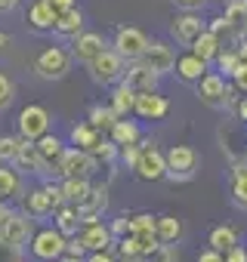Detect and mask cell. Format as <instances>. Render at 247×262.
<instances>
[{"instance_id": "74e56055", "label": "cell", "mask_w": 247, "mask_h": 262, "mask_svg": "<svg viewBox=\"0 0 247 262\" xmlns=\"http://www.w3.org/2000/svg\"><path fill=\"white\" fill-rule=\"evenodd\" d=\"M117 253H120V256H133V259H142V247H139V237H136V234H123V237H117Z\"/></svg>"}, {"instance_id": "7c38bea8", "label": "cell", "mask_w": 247, "mask_h": 262, "mask_svg": "<svg viewBox=\"0 0 247 262\" xmlns=\"http://www.w3.org/2000/svg\"><path fill=\"white\" fill-rule=\"evenodd\" d=\"M31 234V222H28V213H10L4 222H0V244L10 247V250H19Z\"/></svg>"}, {"instance_id": "d6a6232c", "label": "cell", "mask_w": 247, "mask_h": 262, "mask_svg": "<svg viewBox=\"0 0 247 262\" xmlns=\"http://www.w3.org/2000/svg\"><path fill=\"white\" fill-rule=\"evenodd\" d=\"M117 117H120V114H117L111 105H93L90 114H87V120H90L96 129H102V133H108V129L117 123Z\"/></svg>"}, {"instance_id": "7a4b0ae2", "label": "cell", "mask_w": 247, "mask_h": 262, "mask_svg": "<svg viewBox=\"0 0 247 262\" xmlns=\"http://www.w3.org/2000/svg\"><path fill=\"white\" fill-rule=\"evenodd\" d=\"M195 96L210 105V108H232L235 102V86L225 80V74L219 71H207L198 83H195Z\"/></svg>"}, {"instance_id": "ac0fdd59", "label": "cell", "mask_w": 247, "mask_h": 262, "mask_svg": "<svg viewBox=\"0 0 247 262\" xmlns=\"http://www.w3.org/2000/svg\"><path fill=\"white\" fill-rule=\"evenodd\" d=\"M84 247H87V253H93V250H108V244L114 241V234H111V225H105V222H93V225H80V231L74 234Z\"/></svg>"}, {"instance_id": "2e32d148", "label": "cell", "mask_w": 247, "mask_h": 262, "mask_svg": "<svg viewBox=\"0 0 247 262\" xmlns=\"http://www.w3.org/2000/svg\"><path fill=\"white\" fill-rule=\"evenodd\" d=\"M105 210H108V185H93L90 198L77 207L80 225H93V222H99Z\"/></svg>"}, {"instance_id": "4fadbf2b", "label": "cell", "mask_w": 247, "mask_h": 262, "mask_svg": "<svg viewBox=\"0 0 247 262\" xmlns=\"http://www.w3.org/2000/svg\"><path fill=\"white\" fill-rule=\"evenodd\" d=\"M136 62H142L146 68H152L155 74L164 77V74L173 71V65H176V53H173L170 43H164V40H152V43L146 47V53H142Z\"/></svg>"}, {"instance_id": "bcb514c9", "label": "cell", "mask_w": 247, "mask_h": 262, "mask_svg": "<svg viewBox=\"0 0 247 262\" xmlns=\"http://www.w3.org/2000/svg\"><path fill=\"white\" fill-rule=\"evenodd\" d=\"M87 262H117V256H114L111 250H93V253L87 256Z\"/></svg>"}, {"instance_id": "f907efd6", "label": "cell", "mask_w": 247, "mask_h": 262, "mask_svg": "<svg viewBox=\"0 0 247 262\" xmlns=\"http://www.w3.org/2000/svg\"><path fill=\"white\" fill-rule=\"evenodd\" d=\"M173 4H176L179 10H204L207 0H173Z\"/></svg>"}, {"instance_id": "9c48e42d", "label": "cell", "mask_w": 247, "mask_h": 262, "mask_svg": "<svg viewBox=\"0 0 247 262\" xmlns=\"http://www.w3.org/2000/svg\"><path fill=\"white\" fill-rule=\"evenodd\" d=\"M16 129L22 139L37 142L44 133H50V111L44 105H25L16 117Z\"/></svg>"}, {"instance_id": "c3c4849f", "label": "cell", "mask_w": 247, "mask_h": 262, "mask_svg": "<svg viewBox=\"0 0 247 262\" xmlns=\"http://www.w3.org/2000/svg\"><path fill=\"white\" fill-rule=\"evenodd\" d=\"M225 262H247V250L238 244V247H232L229 253H225Z\"/></svg>"}, {"instance_id": "ba28073f", "label": "cell", "mask_w": 247, "mask_h": 262, "mask_svg": "<svg viewBox=\"0 0 247 262\" xmlns=\"http://www.w3.org/2000/svg\"><path fill=\"white\" fill-rule=\"evenodd\" d=\"M204 31H207V22L198 16V10H179V13L170 19V37H173L179 47H192Z\"/></svg>"}, {"instance_id": "b9f144b4", "label": "cell", "mask_w": 247, "mask_h": 262, "mask_svg": "<svg viewBox=\"0 0 247 262\" xmlns=\"http://www.w3.org/2000/svg\"><path fill=\"white\" fill-rule=\"evenodd\" d=\"M139 148H142L139 142H136V145H120V155H117V158L133 170V167H136V161H139Z\"/></svg>"}, {"instance_id": "60d3db41", "label": "cell", "mask_w": 247, "mask_h": 262, "mask_svg": "<svg viewBox=\"0 0 247 262\" xmlns=\"http://www.w3.org/2000/svg\"><path fill=\"white\" fill-rule=\"evenodd\" d=\"M232 204L247 210V176H235L232 179Z\"/></svg>"}, {"instance_id": "8d00e7d4", "label": "cell", "mask_w": 247, "mask_h": 262, "mask_svg": "<svg viewBox=\"0 0 247 262\" xmlns=\"http://www.w3.org/2000/svg\"><path fill=\"white\" fill-rule=\"evenodd\" d=\"M238 65H241V56H238V50H219V56H216V68H219V74L232 77Z\"/></svg>"}, {"instance_id": "f6af8a7d", "label": "cell", "mask_w": 247, "mask_h": 262, "mask_svg": "<svg viewBox=\"0 0 247 262\" xmlns=\"http://www.w3.org/2000/svg\"><path fill=\"white\" fill-rule=\"evenodd\" d=\"M195 262H225V253H219V250L207 247V250H201V253H198V259H195Z\"/></svg>"}, {"instance_id": "f1b7e54d", "label": "cell", "mask_w": 247, "mask_h": 262, "mask_svg": "<svg viewBox=\"0 0 247 262\" xmlns=\"http://www.w3.org/2000/svg\"><path fill=\"white\" fill-rule=\"evenodd\" d=\"M34 145H37L40 158H44V161H47L50 167H56V164H59V158L65 155V142H62L59 136H50V133H44V136H40V139H37Z\"/></svg>"}, {"instance_id": "e575fe53", "label": "cell", "mask_w": 247, "mask_h": 262, "mask_svg": "<svg viewBox=\"0 0 247 262\" xmlns=\"http://www.w3.org/2000/svg\"><path fill=\"white\" fill-rule=\"evenodd\" d=\"M22 136H0V164H16L19 151H22Z\"/></svg>"}, {"instance_id": "8fae6325", "label": "cell", "mask_w": 247, "mask_h": 262, "mask_svg": "<svg viewBox=\"0 0 247 262\" xmlns=\"http://www.w3.org/2000/svg\"><path fill=\"white\" fill-rule=\"evenodd\" d=\"M198 170V151L189 145H173L167 151V176L173 182H189Z\"/></svg>"}, {"instance_id": "4316f807", "label": "cell", "mask_w": 247, "mask_h": 262, "mask_svg": "<svg viewBox=\"0 0 247 262\" xmlns=\"http://www.w3.org/2000/svg\"><path fill=\"white\" fill-rule=\"evenodd\" d=\"M207 244L219 253H229L232 247H238V228L235 225H216V228H210Z\"/></svg>"}, {"instance_id": "ee69618b", "label": "cell", "mask_w": 247, "mask_h": 262, "mask_svg": "<svg viewBox=\"0 0 247 262\" xmlns=\"http://www.w3.org/2000/svg\"><path fill=\"white\" fill-rule=\"evenodd\" d=\"M111 234H114V237L130 234V216H117V219L111 222Z\"/></svg>"}, {"instance_id": "836d02e7", "label": "cell", "mask_w": 247, "mask_h": 262, "mask_svg": "<svg viewBox=\"0 0 247 262\" xmlns=\"http://www.w3.org/2000/svg\"><path fill=\"white\" fill-rule=\"evenodd\" d=\"M225 16L235 25V31L244 37L247 34V0H225Z\"/></svg>"}, {"instance_id": "1f68e13d", "label": "cell", "mask_w": 247, "mask_h": 262, "mask_svg": "<svg viewBox=\"0 0 247 262\" xmlns=\"http://www.w3.org/2000/svg\"><path fill=\"white\" fill-rule=\"evenodd\" d=\"M155 231H158V237H161V244H176L179 237H182V222L176 219V216H170V213H164V216H158V225H155Z\"/></svg>"}, {"instance_id": "d6986e66", "label": "cell", "mask_w": 247, "mask_h": 262, "mask_svg": "<svg viewBox=\"0 0 247 262\" xmlns=\"http://www.w3.org/2000/svg\"><path fill=\"white\" fill-rule=\"evenodd\" d=\"M158 80H161V74H155V71L146 68L142 62H133V65L127 68V74H123V83H130L136 93H152V90H158Z\"/></svg>"}, {"instance_id": "83f0119b", "label": "cell", "mask_w": 247, "mask_h": 262, "mask_svg": "<svg viewBox=\"0 0 247 262\" xmlns=\"http://www.w3.org/2000/svg\"><path fill=\"white\" fill-rule=\"evenodd\" d=\"M22 194V176L13 170V164H0V198H19Z\"/></svg>"}, {"instance_id": "6da1fadb", "label": "cell", "mask_w": 247, "mask_h": 262, "mask_svg": "<svg viewBox=\"0 0 247 262\" xmlns=\"http://www.w3.org/2000/svg\"><path fill=\"white\" fill-rule=\"evenodd\" d=\"M87 71L96 83L102 86H114L123 80V74H127V59H123L114 47H105L93 62H87Z\"/></svg>"}, {"instance_id": "7402d4cb", "label": "cell", "mask_w": 247, "mask_h": 262, "mask_svg": "<svg viewBox=\"0 0 247 262\" xmlns=\"http://www.w3.org/2000/svg\"><path fill=\"white\" fill-rule=\"evenodd\" d=\"M108 136H111V142L120 148V145H136V142H142V133H139V126L133 123V120H127V117H117V123L108 129Z\"/></svg>"}, {"instance_id": "4dcf8cb0", "label": "cell", "mask_w": 247, "mask_h": 262, "mask_svg": "<svg viewBox=\"0 0 247 262\" xmlns=\"http://www.w3.org/2000/svg\"><path fill=\"white\" fill-rule=\"evenodd\" d=\"M62 191H65V201H68V204L80 207V204L90 198L93 182H90V179H62Z\"/></svg>"}, {"instance_id": "ffe728a7", "label": "cell", "mask_w": 247, "mask_h": 262, "mask_svg": "<svg viewBox=\"0 0 247 262\" xmlns=\"http://www.w3.org/2000/svg\"><path fill=\"white\" fill-rule=\"evenodd\" d=\"M56 16H59V13L47 4V0H31V7H28V13H25V22H28L34 31H53Z\"/></svg>"}, {"instance_id": "f35d334b", "label": "cell", "mask_w": 247, "mask_h": 262, "mask_svg": "<svg viewBox=\"0 0 247 262\" xmlns=\"http://www.w3.org/2000/svg\"><path fill=\"white\" fill-rule=\"evenodd\" d=\"M13 99H16V83L0 71V111H7L13 105Z\"/></svg>"}, {"instance_id": "f546056e", "label": "cell", "mask_w": 247, "mask_h": 262, "mask_svg": "<svg viewBox=\"0 0 247 262\" xmlns=\"http://www.w3.org/2000/svg\"><path fill=\"white\" fill-rule=\"evenodd\" d=\"M189 50H195L204 62H216V56H219V50H222V40H219L213 31H204V34H201Z\"/></svg>"}, {"instance_id": "3957f363", "label": "cell", "mask_w": 247, "mask_h": 262, "mask_svg": "<svg viewBox=\"0 0 247 262\" xmlns=\"http://www.w3.org/2000/svg\"><path fill=\"white\" fill-rule=\"evenodd\" d=\"M71 59L74 56L65 47H44L34 56V74L44 77V80H62L71 71Z\"/></svg>"}, {"instance_id": "44dd1931", "label": "cell", "mask_w": 247, "mask_h": 262, "mask_svg": "<svg viewBox=\"0 0 247 262\" xmlns=\"http://www.w3.org/2000/svg\"><path fill=\"white\" fill-rule=\"evenodd\" d=\"M102 139H105V133H102V129H96L90 120L71 126V145H77V148H84V151H90V155H93V148H96Z\"/></svg>"}, {"instance_id": "f5cc1de1", "label": "cell", "mask_w": 247, "mask_h": 262, "mask_svg": "<svg viewBox=\"0 0 247 262\" xmlns=\"http://www.w3.org/2000/svg\"><path fill=\"white\" fill-rule=\"evenodd\" d=\"M10 43H13V37H10L7 31H0V53H7V50H10Z\"/></svg>"}, {"instance_id": "11a10c76", "label": "cell", "mask_w": 247, "mask_h": 262, "mask_svg": "<svg viewBox=\"0 0 247 262\" xmlns=\"http://www.w3.org/2000/svg\"><path fill=\"white\" fill-rule=\"evenodd\" d=\"M16 4H19V0H0V13H10Z\"/></svg>"}, {"instance_id": "680465c9", "label": "cell", "mask_w": 247, "mask_h": 262, "mask_svg": "<svg viewBox=\"0 0 247 262\" xmlns=\"http://www.w3.org/2000/svg\"><path fill=\"white\" fill-rule=\"evenodd\" d=\"M117 262H142V259H133V256H120Z\"/></svg>"}, {"instance_id": "681fc988", "label": "cell", "mask_w": 247, "mask_h": 262, "mask_svg": "<svg viewBox=\"0 0 247 262\" xmlns=\"http://www.w3.org/2000/svg\"><path fill=\"white\" fill-rule=\"evenodd\" d=\"M84 253H87V247H84L77 237H68V256H77V259H80Z\"/></svg>"}, {"instance_id": "9f6ffc18", "label": "cell", "mask_w": 247, "mask_h": 262, "mask_svg": "<svg viewBox=\"0 0 247 262\" xmlns=\"http://www.w3.org/2000/svg\"><path fill=\"white\" fill-rule=\"evenodd\" d=\"M10 213H13V210H10V207H7V204H4V198H0V222H4V219H7V216H10Z\"/></svg>"}, {"instance_id": "db71d44e", "label": "cell", "mask_w": 247, "mask_h": 262, "mask_svg": "<svg viewBox=\"0 0 247 262\" xmlns=\"http://www.w3.org/2000/svg\"><path fill=\"white\" fill-rule=\"evenodd\" d=\"M238 56L247 62V37H241V40H238Z\"/></svg>"}, {"instance_id": "484cf974", "label": "cell", "mask_w": 247, "mask_h": 262, "mask_svg": "<svg viewBox=\"0 0 247 262\" xmlns=\"http://www.w3.org/2000/svg\"><path fill=\"white\" fill-rule=\"evenodd\" d=\"M53 219H56V228H59L62 234H68V237H74V234L80 231V216H77V207H74V204H62V207L53 213Z\"/></svg>"}, {"instance_id": "7dc6e473", "label": "cell", "mask_w": 247, "mask_h": 262, "mask_svg": "<svg viewBox=\"0 0 247 262\" xmlns=\"http://www.w3.org/2000/svg\"><path fill=\"white\" fill-rule=\"evenodd\" d=\"M232 111H235V117H238V120H244V123H247V93H244L238 102H232Z\"/></svg>"}, {"instance_id": "52a82bcc", "label": "cell", "mask_w": 247, "mask_h": 262, "mask_svg": "<svg viewBox=\"0 0 247 262\" xmlns=\"http://www.w3.org/2000/svg\"><path fill=\"white\" fill-rule=\"evenodd\" d=\"M96 164H99V161H96L90 151L71 145V148H65V155L59 158L56 173H59L62 179H90V176L96 173Z\"/></svg>"}, {"instance_id": "6f0895ef", "label": "cell", "mask_w": 247, "mask_h": 262, "mask_svg": "<svg viewBox=\"0 0 247 262\" xmlns=\"http://www.w3.org/2000/svg\"><path fill=\"white\" fill-rule=\"evenodd\" d=\"M59 262H80V259H77V256H68V253H65V256H62Z\"/></svg>"}, {"instance_id": "8992f818", "label": "cell", "mask_w": 247, "mask_h": 262, "mask_svg": "<svg viewBox=\"0 0 247 262\" xmlns=\"http://www.w3.org/2000/svg\"><path fill=\"white\" fill-rule=\"evenodd\" d=\"M142 148H139V161H136V167H133V173L142 179V182H158V179H164L167 176V151H161L152 139H146V142H139Z\"/></svg>"}, {"instance_id": "7bdbcfd3", "label": "cell", "mask_w": 247, "mask_h": 262, "mask_svg": "<svg viewBox=\"0 0 247 262\" xmlns=\"http://www.w3.org/2000/svg\"><path fill=\"white\" fill-rule=\"evenodd\" d=\"M229 80H232V86H235V90L247 93V62H244V59H241V65L235 68V74H232Z\"/></svg>"}, {"instance_id": "277c9868", "label": "cell", "mask_w": 247, "mask_h": 262, "mask_svg": "<svg viewBox=\"0 0 247 262\" xmlns=\"http://www.w3.org/2000/svg\"><path fill=\"white\" fill-rule=\"evenodd\" d=\"M62 204H68V201H65V191H62V182H59V185H53V182H50V185L31 188V191H28V198L22 201L25 213H28V216H34V219L56 213Z\"/></svg>"}, {"instance_id": "ab89813d", "label": "cell", "mask_w": 247, "mask_h": 262, "mask_svg": "<svg viewBox=\"0 0 247 262\" xmlns=\"http://www.w3.org/2000/svg\"><path fill=\"white\" fill-rule=\"evenodd\" d=\"M142 262H179V253H176V247L173 244H161L155 253H149Z\"/></svg>"}, {"instance_id": "d4e9b609", "label": "cell", "mask_w": 247, "mask_h": 262, "mask_svg": "<svg viewBox=\"0 0 247 262\" xmlns=\"http://www.w3.org/2000/svg\"><path fill=\"white\" fill-rule=\"evenodd\" d=\"M111 108L120 114V117H127V114H133V108H136V90L130 86V83H114V90H111Z\"/></svg>"}, {"instance_id": "e0dca14e", "label": "cell", "mask_w": 247, "mask_h": 262, "mask_svg": "<svg viewBox=\"0 0 247 262\" xmlns=\"http://www.w3.org/2000/svg\"><path fill=\"white\" fill-rule=\"evenodd\" d=\"M167 111H170V102L164 96H158V90L136 93V108H133L136 117H142V120H161V117H167Z\"/></svg>"}, {"instance_id": "d590c367", "label": "cell", "mask_w": 247, "mask_h": 262, "mask_svg": "<svg viewBox=\"0 0 247 262\" xmlns=\"http://www.w3.org/2000/svg\"><path fill=\"white\" fill-rule=\"evenodd\" d=\"M155 225H158V216H152V213H133L130 216V234H149V231H155Z\"/></svg>"}, {"instance_id": "9a60e30c", "label": "cell", "mask_w": 247, "mask_h": 262, "mask_svg": "<svg viewBox=\"0 0 247 262\" xmlns=\"http://www.w3.org/2000/svg\"><path fill=\"white\" fill-rule=\"evenodd\" d=\"M207 65H210V62H204L195 50H189V53H179V56H176L173 74H176L182 83H198V80L207 74Z\"/></svg>"}, {"instance_id": "5b68a950", "label": "cell", "mask_w": 247, "mask_h": 262, "mask_svg": "<svg viewBox=\"0 0 247 262\" xmlns=\"http://www.w3.org/2000/svg\"><path fill=\"white\" fill-rule=\"evenodd\" d=\"M68 253V234H62L59 228H40L31 237V256L40 262H59Z\"/></svg>"}, {"instance_id": "816d5d0a", "label": "cell", "mask_w": 247, "mask_h": 262, "mask_svg": "<svg viewBox=\"0 0 247 262\" xmlns=\"http://www.w3.org/2000/svg\"><path fill=\"white\" fill-rule=\"evenodd\" d=\"M47 4L56 10V13H65V10H71V7H77L74 0H47Z\"/></svg>"}, {"instance_id": "5bb4252c", "label": "cell", "mask_w": 247, "mask_h": 262, "mask_svg": "<svg viewBox=\"0 0 247 262\" xmlns=\"http://www.w3.org/2000/svg\"><path fill=\"white\" fill-rule=\"evenodd\" d=\"M108 43H105V37L102 34H96V31H80L77 37H71V56L77 59V62H93L102 50H105Z\"/></svg>"}, {"instance_id": "603a6c76", "label": "cell", "mask_w": 247, "mask_h": 262, "mask_svg": "<svg viewBox=\"0 0 247 262\" xmlns=\"http://www.w3.org/2000/svg\"><path fill=\"white\" fill-rule=\"evenodd\" d=\"M53 31H56L59 37H77V34L84 31V13H80L77 7H71V10H65V13H59V16H56Z\"/></svg>"}, {"instance_id": "30bf717a", "label": "cell", "mask_w": 247, "mask_h": 262, "mask_svg": "<svg viewBox=\"0 0 247 262\" xmlns=\"http://www.w3.org/2000/svg\"><path fill=\"white\" fill-rule=\"evenodd\" d=\"M152 40L139 31V28H133V25H120V28H114V37H111V47L127 59V62H136L142 53H146V47H149Z\"/></svg>"}, {"instance_id": "cb8c5ba5", "label": "cell", "mask_w": 247, "mask_h": 262, "mask_svg": "<svg viewBox=\"0 0 247 262\" xmlns=\"http://www.w3.org/2000/svg\"><path fill=\"white\" fill-rule=\"evenodd\" d=\"M16 164H19V167H25L28 173H37V176H47V173H50V164L40 158L37 145H34V142H28V139L22 142V151H19Z\"/></svg>"}]
</instances>
